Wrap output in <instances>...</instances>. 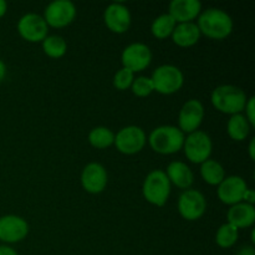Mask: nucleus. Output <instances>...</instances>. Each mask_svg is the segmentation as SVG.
Masks as SVG:
<instances>
[{
	"mask_svg": "<svg viewBox=\"0 0 255 255\" xmlns=\"http://www.w3.org/2000/svg\"><path fill=\"white\" fill-rule=\"evenodd\" d=\"M201 35L209 39L223 40L233 31V20L231 15L218 7H209L199 14L197 22Z\"/></svg>",
	"mask_w": 255,
	"mask_h": 255,
	"instance_id": "1",
	"label": "nucleus"
},
{
	"mask_svg": "<svg viewBox=\"0 0 255 255\" xmlns=\"http://www.w3.org/2000/svg\"><path fill=\"white\" fill-rule=\"evenodd\" d=\"M211 101L216 110L232 116L244 111L248 96L241 87L234 85H221L212 91Z\"/></svg>",
	"mask_w": 255,
	"mask_h": 255,
	"instance_id": "2",
	"label": "nucleus"
},
{
	"mask_svg": "<svg viewBox=\"0 0 255 255\" xmlns=\"http://www.w3.org/2000/svg\"><path fill=\"white\" fill-rule=\"evenodd\" d=\"M184 138L186 136L178 127L166 125L156 127L149 133L147 141L151 148L157 153L173 154L183 148Z\"/></svg>",
	"mask_w": 255,
	"mask_h": 255,
	"instance_id": "3",
	"label": "nucleus"
},
{
	"mask_svg": "<svg viewBox=\"0 0 255 255\" xmlns=\"http://www.w3.org/2000/svg\"><path fill=\"white\" fill-rule=\"evenodd\" d=\"M142 193L148 203L156 207H163L171 194V182L166 172L162 169L149 172L142 186Z\"/></svg>",
	"mask_w": 255,
	"mask_h": 255,
	"instance_id": "4",
	"label": "nucleus"
},
{
	"mask_svg": "<svg viewBox=\"0 0 255 255\" xmlns=\"http://www.w3.org/2000/svg\"><path fill=\"white\" fill-rule=\"evenodd\" d=\"M154 91L162 95H172L183 86V72L174 65H161L153 71L151 77Z\"/></svg>",
	"mask_w": 255,
	"mask_h": 255,
	"instance_id": "5",
	"label": "nucleus"
},
{
	"mask_svg": "<svg viewBox=\"0 0 255 255\" xmlns=\"http://www.w3.org/2000/svg\"><path fill=\"white\" fill-rule=\"evenodd\" d=\"M182 149L184 151L187 159H189L192 163L202 164L211 157L213 143L206 132L197 129L184 138Z\"/></svg>",
	"mask_w": 255,
	"mask_h": 255,
	"instance_id": "6",
	"label": "nucleus"
},
{
	"mask_svg": "<svg viewBox=\"0 0 255 255\" xmlns=\"http://www.w3.org/2000/svg\"><path fill=\"white\" fill-rule=\"evenodd\" d=\"M147 136L138 126H127L115 134L114 144L121 153L136 154L146 146Z\"/></svg>",
	"mask_w": 255,
	"mask_h": 255,
	"instance_id": "7",
	"label": "nucleus"
},
{
	"mask_svg": "<svg viewBox=\"0 0 255 255\" xmlns=\"http://www.w3.org/2000/svg\"><path fill=\"white\" fill-rule=\"evenodd\" d=\"M47 26L65 27L71 24L76 17V6L70 0H55L44 10V16Z\"/></svg>",
	"mask_w": 255,
	"mask_h": 255,
	"instance_id": "8",
	"label": "nucleus"
},
{
	"mask_svg": "<svg viewBox=\"0 0 255 255\" xmlns=\"http://www.w3.org/2000/svg\"><path fill=\"white\" fill-rule=\"evenodd\" d=\"M178 212L182 218L193 222L206 213L207 201L203 193L197 189H186L178 198Z\"/></svg>",
	"mask_w": 255,
	"mask_h": 255,
	"instance_id": "9",
	"label": "nucleus"
},
{
	"mask_svg": "<svg viewBox=\"0 0 255 255\" xmlns=\"http://www.w3.org/2000/svg\"><path fill=\"white\" fill-rule=\"evenodd\" d=\"M152 52L146 44L133 42L126 46L122 51V66L131 70L132 72H139L146 70L151 65Z\"/></svg>",
	"mask_w": 255,
	"mask_h": 255,
	"instance_id": "10",
	"label": "nucleus"
},
{
	"mask_svg": "<svg viewBox=\"0 0 255 255\" xmlns=\"http://www.w3.org/2000/svg\"><path fill=\"white\" fill-rule=\"evenodd\" d=\"M20 36L29 42H42L47 36L49 26L44 17L35 12H29L20 17L17 22Z\"/></svg>",
	"mask_w": 255,
	"mask_h": 255,
	"instance_id": "11",
	"label": "nucleus"
},
{
	"mask_svg": "<svg viewBox=\"0 0 255 255\" xmlns=\"http://www.w3.org/2000/svg\"><path fill=\"white\" fill-rule=\"evenodd\" d=\"M204 119V107L199 100L191 99L182 106L178 116V128L183 133L197 131Z\"/></svg>",
	"mask_w": 255,
	"mask_h": 255,
	"instance_id": "12",
	"label": "nucleus"
},
{
	"mask_svg": "<svg viewBox=\"0 0 255 255\" xmlns=\"http://www.w3.org/2000/svg\"><path fill=\"white\" fill-rule=\"evenodd\" d=\"M29 224L24 218L14 214L0 218V241L5 243H17L26 238Z\"/></svg>",
	"mask_w": 255,
	"mask_h": 255,
	"instance_id": "13",
	"label": "nucleus"
},
{
	"mask_svg": "<svg viewBox=\"0 0 255 255\" xmlns=\"http://www.w3.org/2000/svg\"><path fill=\"white\" fill-rule=\"evenodd\" d=\"M247 189H248V184L242 177L229 176L226 177L219 184L217 194L222 203L234 206V204L243 202V197Z\"/></svg>",
	"mask_w": 255,
	"mask_h": 255,
	"instance_id": "14",
	"label": "nucleus"
},
{
	"mask_svg": "<svg viewBox=\"0 0 255 255\" xmlns=\"http://www.w3.org/2000/svg\"><path fill=\"white\" fill-rule=\"evenodd\" d=\"M106 26L115 34H124L131 26V12L126 5L121 2H112L106 7L104 14Z\"/></svg>",
	"mask_w": 255,
	"mask_h": 255,
	"instance_id": "15",
	"label": "nucleus"
},
{
	"mask_svg": "<svg viewBox=\"0 0 255 255\" xmlns=\"http://www.w3.org/2000/svg\"><path fill=\"white\" fill-rule=\"evenodd\" d=\"M82 188L91 194H99L107 186V172L102 164L91 162L86 164L81 173Z\"/></svg>",
	"mask_w": 255,
	"mask_h": 255,
	"instance_id": "16",
	"label": "nucleus"
},
{
	"mask_svg": "<svg viewBox=\"0 0 255 255\" xmlns=\"http://www.w3.org/2000/svg\"><path fill=\"white\" fill-rule=\"evenodd\" d=\"M202 10V4L199 0H173L169 4L168 14L173 20L179 24L183 22H193L196 17L199 16Z\"/></svg>",
	"mask_w": 255,
	"mask_h": 255,
	"instance_id": "17",
	"label": "nucleus"
},
{
	"mask_svg": "<svg viewBox=\"0 0 255 255\" xmlns=\"http://www.w3.org/2000/svg\"><path fill=\"white\" fill-rule=\"evenodd\" d=\"M227 219H228V223L236 227L237 229L249 228L255 223L254 206L244 203V202L231 206L227 213Z\"/></svg>",
	"mask_w": 255,
	"mask_h": 255,
	"instance_id": "18",
	"label": "nucleus"
},
{
	"mask_svg": "<svg viewBox=\"0 0 255 255\" xmlns=\"http://www.w3.org/2000/svg\"><path fill=\"white\" fill-rule=\"evenodd\" d=\"M166 174L171 184H174V186L181 189H189V187L193 183V172L184 162H171L167 167Z\"/></svg>",
	"mask_w": 255,
	"mask_h": 255,
	"instance_id": "19",
	"label": "nucleus"
},
{
	"mask_svg": "<svg viewBox=\"0 0 255 255\" xmlns=\"http://www.w3.org/2000/svg\"><path fill=\"white\" fill-rule=\"evenodd\" d=\"M171 36L174 44L178 46L189 47L198 42L201 31L196 22H183V24L176 25Z\"/></svg>",
	"mask_w": 255,
	"mask_h": 255,
	"instance_id": "20",
	"label": "nucleus"
},
{
	"mask_svg": "<svg viewBox=\"0 0 255 255\" xmlns=\"http://www.w3.org/2000/svg\"><path fill=\"white\" fill-rule=\"evenodd\" d=\"M201 176L206 183L211 186H219L226 178V169L216 159H207L201 166Z\"/></svg>",
	"mask_w": 255,
	"mask_h": 255,
	"instance_id": "21",
	"label": "nucleus"
},
{
	"mask_svg": "<svg viewBox=\"0 0 255 255\" xmlns=\"http://www.w3.org/2000/svg\"><path fill=\"white\" fill-rule=\"evenodd\" d=\"M227 132H228V136L234 141H244L251 132V124L244 115H232L227 124Z\"/></svg>",
	"mask_w": 255,
	"mask_h": 255,
	"instance_id": "22",
	"label": "nucleus"
},
{
	"mask_svg": "<svg viewBox=\"0 0 255 255\" xmlns=\"http://www.w3.org/2000/svg\"><path fill=\"white\" fill-rule=\"evenodd\" d=\"M89 142L97 149H105L112 146L115 142V133L110 128L104 126L95 127L89 133Z\"/></svg>",
	"mask_w": 255,
	"mask_h": 255,
	"instance_id": "23",
	"label": "nucleus"
},
{
	"mask_svg": "<svg viewBox=\"0 0 255 255\" xmlns=\"http://www.w3.org/2000/svg\"><path fill=\"white\" fill-rule=\"evenodd\" d=\"M176 27V21L169 14H162L153 20L151 25V32L157 39H166L171 36Z\"/></svg>",
	"mask_w": 255,
	"mask_h": 255,
	"instance_id": "24",
	"label": "nucleus"
},
{
	"mask_svg": "<svg viewBox=\"0 0 255 255\" xmlns=\"http://www.w3.org/2000/svg\"><path fill=\"white\" fill-rule=\"evenodd\" d=\"M239 238V229L232 226L231 223L222 224L216 233V243L217 246L223 249L232 248L237 243Z\"/></svg>",
	"mask_w": 255,
	"mask_h": 255,
	"instance_id": "25",
	"label": "nucleus"
},
{
	"mask_svg": "<svg viewBox=\"0 0 255 255\" xmlns=\"http://www.w3.org/2000/svg\"><path fill=\"white\" fill-rule=\"evenodd\" d=\"M42 50L47 56L52 57V59H60L66 54L67 45L64 37L59 36V35H51V36H46L44 39Z\"/></svg>",
	"mask_w": 255,
	"mask_h": 255,
	"instance_id": "26",
	"label": "nucleus"
},
{
	"mask_svg": "<svg viewBox=\"0 0 255 255\" xmlns=\"http://www.w3.org/2000/svg\"><path fill=\"white\" fill-rule=\"evenodd\" d=\"M132 92L138 97H147L154 91L153 82H152L151 77L139 76L133 80L131 86Z\"/></svg>",
	"mask_w": 255,
	"mask_h": 255,
	"instance_id": "27",
	"label": "nucleus"
},
{
	"mask_svg": "<svg viewBox=\"0 0 255 255\" xmlns=\"http://www.w3.org/2000/svg\"><path fill=\"white\" fill-rule=\"evenodd\" d=\"M134 80V74L131 70L122 67L116 72L114 77V86L120 91H125L127 89H131L132 82Z\"/></svg>",
	"mask_w": 255,
	"mask_h": 255,
	"instance_id": "28",
	"label": "nucleus"
},
{
	"mask_svg": "<svg viewBox=\"0 0 255 255\" xmlns=\"http://www.w3.org/2000/svg\"><path fill=\"white\" fill-rule=\"evenodd\" d=\"M244 110H246V119L248 120L251 126L254 127L255 126V97L254 96L249 97Z\"/></svg>",
	"mask_w": 255,
	"mask_h": 255,
	"instance_id": "29",
	"label": "nucleus"
},
{
	"mask_svg": "<svg viewBox=\"0 0 255 255\" xmlns=\"http://www.w3.org/2000/svg\"><path fill=\"white\" fill-rule=\"evenodd\" d=\"M243 202L244 203H248V204H252V206H254V203H255L254 189H251V188L247 189L246 193H244V197H243Z\"/></svg>",
	"mask_w": 255,
	"mask_h": 255,
	"instance_id": "30",
	"label": "nucleus"
},
{
	"mask_svg": "<svg viewBox=\"0 0 255 255\" xmlns=\"http://www.w3.org/2000/svg\"><path fill=\"white\" fill-rule=\"evenodd\" d=\"M236 255H255V249L253 246H244L237 252Z\"/></svg>",
	"mask_w": 255,
	"mask_h": 255,
	"instance_id": "31",
	"label": "nucleus"
},
{
	"mask_svg": "<svg viewBox=\"0 0 255 255\" xmlns=\"http://www.w3.org/2000/svg\"><path fill=\"white\" fill-rule=\"evenodd\" d=\"M0 255H19L15 249L7 246H0Z\"/></svg>",
	"mask_w": 255,
	"mask_h": 255,
	"instance_id": "32",
	"label": "nucleus"
},
{
	"mask_svg": "<svg viewBox=\"0 0 255 255\" xmlns=\"http://www.w3.org/2000/svg\"><path fill=\"white\" fill-rule=\"evenodd\" d=\"M248 152H249V157H251L252 161L255 159V138L251 139V143H249L248 147Z\"/></svg>",
	"mask_w": 255,
	"mask_h": 255,
	"instance_id": "33",
	"label": "nucleus"
},
{
	"mask_svg": "<svg viewBox=\"0 0 255 255\" xmlns=\"http://www.w3.org/2000/svg\"><path fill=\"white\" fill-rule=\"evenodd\" d=\"M6 10H7L6 1H4V0H0V17L4 16L5 12H6Z\"/></svg>",
	"mask_w": 255,
	"mask_h": 255,
	"instance_id": "34",
	"label": "nucleus"
},
{
	"mask_svg": "<svg viewBox=\"0 0 255 255\" xmlns=\"http://www.w3.org/2000/svg\"><path fill=\"white\" fill-rule=\"evenodd\" d=\"M5 74H6V67H5L4 62H2L1 60H0V82H1L2 80H4Z\"/></svg>",
	"mask_w": 255,
	"mask_h": 255,
	"instance_id": "35",
	"label": "nucleus"
},
{
	"mask_svg": "<svg viewBox=\"0 0 255 255\" xmlns=\"http://www.w3.org/2000/svg\"><path fill=\"white\" fill-rule=\"evenodd\" d=\"M252 243H255V239H254V231L252 232Z\"/></svg>",
	"mask_w": 255,
	"mask_h": 255,
	"instance_id": "36",
	"label": "nucleus"
}]
</instances>
